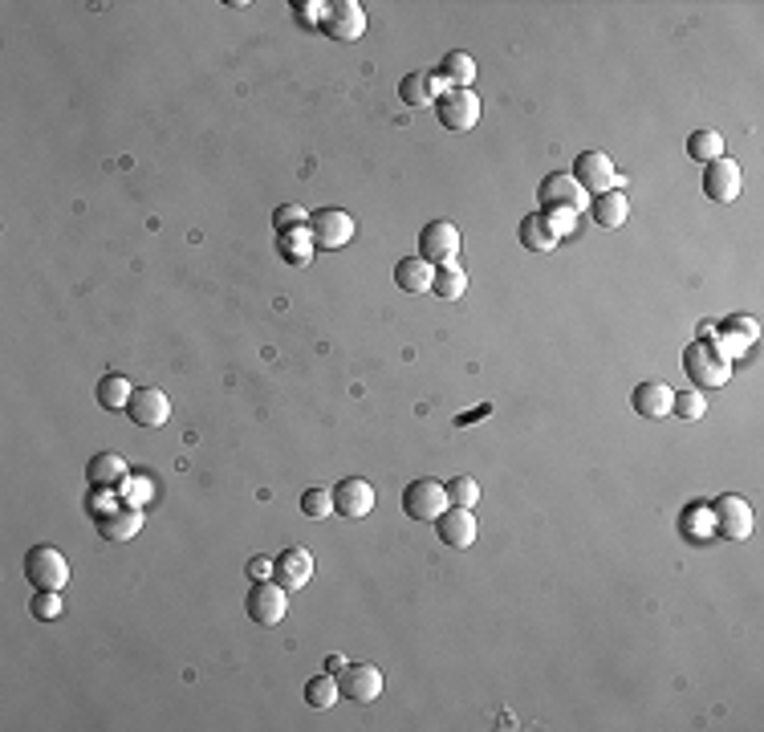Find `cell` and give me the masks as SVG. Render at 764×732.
Instances as JSON below:
<instances>
[{"label":"cell","instance_id":"obj_16","mask_svg":"<svg viewBox=\"0 0 764 732\" xmlns=\"http://www.w3.org/2000/svg\"><path fill=\"white\" fill-rule=\"evenodd\" d=\"M322 29H326L334 41H362V33H366V13H362L358 0H338V5L326 9Z\"/></svg>","mask_w":764,"mask_h":732},{"label":"cell","instance_id":"obj_35","mask_svg":"<svg viewBox=\"0 0 764 732\" xmlns=\"http://www.w3.org/2000/svg\"><path fill=\"white\" fill-rule=\"evenodd\" d=\"M29 610H33V619H37V623H57L66 606H61V594H53V590H37Z\"/></svg>","mask_w":764,"mask_h":732},{"label":"cell","instance_id":"obj_8","mask_svg":"<svg viewBox=\"0 0 764 732\" xmlns=\"http://www.w3.org/2000/svg\"><path fill=\"white\" fill-rule=\"evenodd\" d=\"M537 200H541V208H565L573 216H582V208H590V196L582 192V183L573 179L569 171L545 175V183L537 188Z\"/></svg>","mask_w":764,"mask_h":732},{"label":"cell","instance_id":"obj_33","mask_svg":"<svg viewBox=\"0 0 764 732\" xmlns=\"http://www.w3.org/2000/svg\"><path fill=\"white\" fill-rule=\"evenodd\" d=\"M671 411H675L679 419L695 423V419H704V411H708V399L699 395V391H675V399H671Z\"/></svg>","mask_w":764,"mask_h":732},{"label":"cell","instance_id":"obj_32","mask_svg":"<svg viewBox=\"0 0 764 732\" xmlns=\"http://www.w3.org/2000/svg\"><path fill=\"white\" fill-rule=\"evenodd\" d=\"M448 501L460 509H476L480 505V484L472 476H452L448 480Z\"/></svg>","mask_w":764,"mask_h":732},{"label":"cell","instance_id":"obj_30","mask_svg":"<svg viewBox=\"0 0 764 732\" xmlns=\"http://www.w3.org/2000/svg\"><path fill=\"white\" fill-rule=\"evenodd\" d=\"M687 155L695 159V163H712V159H720L724 155V139L716 135V131H695L691 139H687Z\"/></svg>","mask_w":764,"mask_h":732},{"label":"cell","instance_id":"obj_13","mask_svg":"<svg viewBox=\"0 0 764 732\" xmlns=\"http://www.w3.org/2000/svg\"><path fill=\"white\" fill-rule=\"evenodd\" d=\"M435 529H439V541L452 545V549H472L476 537H480L476 513H472V509H460V505H452L448 513H443V517L435 521Z\"/></svg>","mask_w":764,"mask_h":732},{"label":"cell","instance_id":"obj_22","mask_svg":"<svg viewBox=\"0 0 764 732\" xmlns=\"http://www.w3.org/2000/svg\"><path fill=\"white\" fill-rule=\"evenodd\" d=\"M476 61H472V53H464V49H452L448 57L439 61V78L448 82L452 90H472V82H476Z\"/></svg>","mask_w":764,"mask_h":732},{"label":"cell","instance_id":"obj_9","mask_svg":"<svg viewBox=\"0 0 764 732\" xmlns=\"http://www.w3.org/2000/svg\"><path fill=\"white\" fill-rule=\"evenodd\" d=\"M419 257L431 265H452L460 257V232L452 220H431L419 232Z\"/></svg>","mask_w":764,"mask_h":732},{"label":"cell","instance_id":"obj_6","mask_svg":"<svg viewBox=\"0 0 764 732\" xmlns=\"http://www.w3.org/2000/svg\"><path fill=\"white\" fill-rule=\"evenodd\" d=\"M573 179L582 183L586 196H602V192L618 188V171H614V159L606 151H582L573 159Z\"/></svg>","mask_w":764,"mask_h":732},{"label":"cell","instance_id":"obj_17","mask_svg":"<svg viewBox=\"0 0 764 732\" xmlns=\"http://www.w3.org/2000/svg\"><path fill=\"white\" fill-rule=\"evenodd\" d=\"M126 415H131L139 427H163L171 419V399L159 387H135L131 403H126Z\"/></svg>","mask_w":764,"mask_h":732},{"label":"cell","instance_id":"obj_2","mask_svg":"<svg viewBox=\"0 0 764 732\" xmlns=\"http://www.w3.org/2000/svg\"><path fill=\"white\" fill-rule=\"evenodd\" d=\"M25 578H29L33 590L61 594L66 582H70V562L61 558V549H53V545H33L25 554Z\"/></svg>","mask_w":764,"mask_h":732},{"label":"cell","instance_id":"obj_38","mask_svg":"<svg viewBox=\"0 0 764 732\" xmlns=\"http://www.w3.org/2000/svg\"><path fill=\"white\" fill-rule=\"evenodd\" d=\"M724 330H728V334H736V338H744V346H748V342H756V334H760V326H756L752 318H728V322H724Z\"/></svg>","mask_w":764,"mask_h":732},{"label":"cell","instance_id":"obj_27","mask_svg":"<svg viewBox=\"0 0 764 732\" xmlns=\"http://www.w3.org/2000/svg\"><path fill=\"white\" fill-rule=\"evenodd\" d=\"M277 253H281L285 261H293L297 269H305V265H309V257H313V236H309V228L281 232V240H277Z\"/></svg>","mask_w":764,"mask_h":732},{"label":"cell","instance_id":"obj_21","mask_svg":"<svg viewBox=\"0 0 764 732\" xmlns=\"http://www.w3.org/2000/svg\"><path fill=\"white\" fill-rule=\"evenodd\" d=\"M431 281H435V265L423 261V257H403V261L395 265V285H399L403 293H427Z\"/></svg>","mask_w":764,"mask_h":732},{"label":"cell","instance_id":"obj_11","mask_svg":"<svg viewBox=\"0 0 764 732\" xmlns=\"http://www.w3.org/2000/svg\"><path fill=\"white\" fill-rule=\"evenodd\" d=\"M704 192H708L712 204H736L740 192H744V171H740V163H732V159H724V155L712 159L708 171H704Z\"/></svg>","mask_w":764,"mask_h":732},{"label":"cell","instance_id":"obj_1","mask_svg":"<svg viewBox=\"0 0 764 732\" xmlns=\"http://www.w3.org/2000/svg\"><path fill=\"white\" fill-rule=\"evenodd\" d=\"M683 362H687V375H691V383L695 387H724L728 379H732V358L716 346V338L708 342H691L687 346V354H683Z\"/></svg>","mask_w":764,"mask_h":732},{"label":"cell","instance_id":"obj_3","mask_svg":"<svg viewBox=\"0 0 764 732\" xmlns=\"http://www.w3.org/2000/svg\"><path fill=\"white\" fill-rule=\"evenodd\" d=\"M448 509H452L448 484H439V480H431V476L411 480V484L403 488V513H407L411 521H439Z\"/></svg>","mask_w":764,"mask_h":732},{"label":"cell","instance_id":"obj_24","mask_svg":"<svg viewBox=\"0 0 764 732\" xmlns=\"http://www.w3.org/2000/svg\"><path fill=\"white\" fill-rule=\"evenodd\" d=\"M521 244H525L529 253H549V249H557V244H561V236L553 232V224L541 212H533V216L521 220Z\"/></svg>","mask_w":764,"mask_h":732},{"label":"cell","instance_id":"obj_37","mask_svg":"<svg viewBox=\"0 0 764 732\" xmlns=\"http://www.w3.org/2000/svg\"><path fill=\"white\" fill-rule=\"evenodd\" d=\"M541 216L553 224V232H557V236H569L573 228H578V216L565 212V208H541Z\"/></svg>","mask_w":764,"mask_h":732},{"label":"cell","instance_id":"obj_31","mask_svg":"<svg viewBox=\"0 0 764 732\" xmlns=\"http://www.w3.org/2000/svg\"><path fill=\"white\" fill-rule=\"evenodd\" d=\"M118 501L122 505H135V509H143L151 497H155V484H151V476H126V484H118Z\"/></svg>","mask_w":764,"mask_h":732},{"label":"cell","instance_id":"obj_25","mask_svg":"<svg viewBox=\"0 0 764 732\" xmlns=\"http://www.w3.org/2000/svg\"><path fill=\"white\" fill-rule=\"evenodd\" d=\"M590 212H594V224H598V228H622L626 216H630V204H626V196L614 188V192L594 196V200H590Z\"/></svg>","mask_w":764,"mask_h":732},{"label":"cell","instance_id":"obj_39","mask_svg":"<svg viewBox=\"0 0 764 732\" xmlns=\"http://www.w3.org/2000/svg\"><path fill=\"white\" fill-rule=\"evenodd\" d=\"M248 578H257V582L273 578V558H252L248 562Z\"/></svg>","mask_w":764,"mask_h":732},{"label":"cell","instance_id":"obj_5","mask_svg":"<svg viewBox=\"0 0 764 732\" xmlns=\"http://www.w3.org/2000/svg\"><path fill=\"white\" fill-rule=\"evenodd\" d=\"M358 232L354 216L342 212V208H317L309 216V236H313V249H322V253H334L342 249V244H350Z\"/></svg>","mask_w":764,"mask_h":732},{"label":"cell","instance_id":"obj_34","mask_svg":"<svg viewBox=\"0 0 764 732\" xmlns=\"http://www.w3.org/2000/svg\"><path fill=\"white\" fill-rule=\"evenodd\" d=\"M301 513L309 521H322L334 513V493H326V488H309V493L301 497Z\"/></svg>","mask_w":764,"mask_h":732},{"label":"cell","instance_id":"obj_28","mask_svg":"<svg viewBox=\"0 0 764 732\" xmlns=\"http://www.w3.org/2000/svg\"><path fill=\"white\" fill-rule=\"evenodd\" d=\"M131 395H135V387L126 383L118 371H110V375H102V379H98V403H102L106 411H126Z\"/></svg>","mask_w":764,"mask_h":732},{"label":"cell","instance_id":"obj_12","mask_svg":"<svg viewBox=\"0 0 764 732\" xmlns=\"http://www.w3.org/2000/svg\"><path fill=\"white\" fill-rule=\"evenodd\" d=\"M712 525H716V533L720 537H728V541H744L748 533H752V505L744 501V497H720L716 505H712Z\"/></svg>","mask_w":764,"mask_h":732},{"label":"cell","instance_id":"obj_4","mask_svg":"<svg viewBox=\"0 0 764 732\" xmlns=\"http://www.w3.org/2000/svg\"><path fill=\"white\" fill-rule=\"evenodd\" d=\"M244 610H248V619L257 623V627H281V623H285V615H289V590H285V586H277L273 578H265V582H252Z\"/></svg>","mask_w":764,"mask_h":732},{"label":"cell","instance_id":"obj_26","mask_svg":"<svg viewBox=\"0 0 764 732\" xmlns=\"http://www.w3.org/2000/svg\"><path fill=\"white\" fill-rule=\"evenodd\" d=\"M431 293L439 301H460L468 293V273L452 261V265H435V281H431Z\"/></svg>","mask_w":764,"mask_h":732},{"label":"cell","instance_id":"obj_20","mask_svg":"<svg viewBox=\"0 0 764 732\" xmlns=\"http://www.w3.org/2000/svg\"><path fill=\"white\" fill-rule=\"evenodd\" d=\"M671 399H675V391H671L667 383H639V387H634V395H630L634 411H639L643 419H663V415H671Z\"/></svg>","mask_w":764,"mask_h":732},{"label":"cell","instance_id":"obj_18","mask_svg":"<svg viewBox=\"0 0 764 732\" xmlns=\"http://www.w3.org/2000/svg\"><path fill=\"white\" fill-rule=\"evenodd\" d=\"M452 86L443 82V78H435V74H407L403 82H399V98L411 106V110H423V106H435V98L439 94H448Z\"/></svg>","mask_w":764,"mask_h":732},{"label":"cell","instance_id":"obj_29","mask_svg":"<svg viewBox=\"0 0 764 732\" xmlns=\"http://www.w3.org/2000/svg\"><path fill=\"white\" fill-rule=\"evenodd\" d=\"M342 700V688H338V676H313L309 684H305V704L309 708H317V712H326V708H334Z\"/></svg>","mask_w":764,"mask_h":732},{"label":"cell","instance_id":"obj_23","mask_svg":"<svg viewBox=\"0 0 764 732\" xmlns=\"http://www.w3.org/2000/svg\"><path fill=\"white\" fill-rule=\"evenodd\" d=\"M86 476H90V484L94 488H118V484H126V460L122 456H114V452H98L90 464H86Z\"/></svg>","mask_w":764,"mask_h":732},{"label":"cell","instance_id":"obj_36","mask_svg":"<svg viewBox=\"0 0 764 732\" xmlns=\"http://www.w3.org/2000/svg\"><path fill=\"white\" fill-rule=\"evenodd\" d=\"M273 224H277V232H293V228H309V216H305V208L285 204L273 212Z\"/></svg>","mask_w":764,"mask_h":732},{"label":"cell","instance_id":"obj_40","mask_svg":"<svg viewBox=\"0 0 764 732\" xmlns=\"http://www.w3.org/2000/svg\"><path fill=\"white\" fill-rule=\"evenodd\" d=\"M488 411H492V407H488V403H484V407H476V411H468V415H460V419H456V423H460V427H468V423H472V419H484V415H488Z\"/></svg>","mask_w":764,"mask_h":732},{"label":"cell","instance_id":"obj_7","mask_svg":"<svg viewBox=\"0 0 764 732\" xmlns=\"http://www.w3.org/2000/svg\"><path fill=\"white\" fill-rule=\"evenodd\" d=\"M480 94H472V90H448V94H439L435 98V114H439V122L448 131H472L476 122H480Z\"/></svg>","mask_w":764,"mask_h":732},{"label":"cell","instance_id":"obj_41","mask_svg":"<svg viewBox=\"0 0 764 732\" xmlns=\"http://www.w3.org/2000/svg\"><path fill=\"white\" fill-rule=\"evenodd\" d=\"M342 667H346V655H330V659H326V671H330V676H338Z\"/></svg>","mask_w":764,"mask_h":732},{"label":"cell","instance_id":"obj_14","mask_svg":"<svg viewBox=\"0 0 764 732\" xmlns=\"http://www.w3.org/2000/svg\"><path fill=\"white\" fill-rule=\"evenodd\" d=\"M370 509H374V488H370V480L346 476V480L334 488V513H342L346 521H362Z\"/></svg>","mask_w":764,"mask_h":732},{"label":"cell","instance_id":"obj_15","mask_svg":"<svg viewBox=\"0 0 764 732\" xmlns=\"http://www.w3.org/2000/svg\"><path fill=\"white\" fill-rule=\"evenodd\" d=\"M309 578H313V558H309V549L293 545V549H285L281 558H273V582H277V586H285L289 594L305 590V586H309Z\"/></svg>","mask_w":764,"mask_h":732},{"label":"cell","instance_id":"obj_10","mask_svg":"<svg viewBox=\"0 0 764 732\" xmlns=\"http://www.w3.org/2000/svg\"><path fill=\"white\" fill-rule=\"evenodd\" d=\"M382 671L374 667V663H366V659H358V663H346L342 671H338V688H342V696L346 700H354V704H370V700H378L382 696Z\"/></svg>","mask_w":764,"mask_h":732},{"label":"cell","instance_id":"obj_19","mask_svg":"<svg viewBox=\"0 0 764 732\" xmlns=\"http://www.w3.org/2000/svg\"><path fill=\"white\" fill-rule=\"evenodd\" d=\"M139 525H143V513L135 505H122V501L114 509L98 513V529H102L106 541H131L139 533Z\"/></svg>","mask_w":764,"mask_h":732}]
</instances>
